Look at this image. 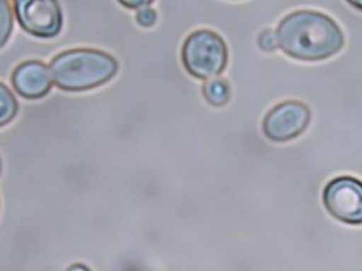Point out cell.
<instances>
[{"mask_svg":"<svg viewBox=\"0 0 362 271\" xmlns=\"http://www.w3.org/2000/svg\"><path fill=\"white\" fill-rule=\"evenodd\" d=\"M322 202L329 215L351 225L362 224V181L341 176L325 186Z\"/></svg>","mask_w":362,"mask_h":271,"instance_id":"obj_4","label":"cell"},{"mask_svg":"<svg viewBox=\"0 0 362 271\" xmlns=\"http://www.w3.org/2000/svg\"><path fill=\"white\" fill-rule=\"evenodd\" d=\"M50 69L41 61H25L12 73L11 82L16 92L23 98H43L52 88Z\"/></svg>","mask_w":362,"mask_h":271,"instance_id":"obj_7","label":"cell"},{"mask_svg":"<svg viewBox=\"0 0 362 271\" xmlns=\"http://www.w3.org/2000/svg\"><path fill=\"white\" fill-rule=\"evenodd\" d=\"M204 99L216 108L224 107L231 99V88L228 80L216 78L209 80L202 86Z\"/></svg>","mask_w":362,"mask_h":271,"instance_id":"obj_8","label":"cell"},{"mask_svg":"<svg viewBox=\"0 0 362 271\" xmlns=\"http://www.w3.org/2000/svg\"><path fill=\"white\" fill-rule=\"evenodd\" d=\"M311 119V109L306 103L286 101L278 103L267 113L262 122V131L267 140L284 143L302 135Z\"/></svg>","mask_w":362,"mask_h":271,"instance_id":"obj_5","label":"cell"},{"mask_svg":"<svg viewBox=\"0 0 362 271\" xmlns=\"http://www.w3.org/2000/svg\"><path fill=\"white\" fill-rule=\"evenodd\" d=\"M156 20L157 13L154 9L150 8L141 9V11L137 13V15H136V21H137L138 24L141 25L142 28L153 27Z\"/></svg>","mask_w":362,"mask_h":271,"instance_id":"obj_11","label":"cell"},{"mask_svg":"<svg viewBox=\"0 0 362 271\" xmlns=\"http://www.w3.org/2000/svg\"><path fill=\"white\" fill-rule=\"evenodd\" d=\"M121 3L128 8H140L141 6H150L153 1H121Z\"/></svg>","mask_w":362,"mask_h":271,"instance_id":"obj_12","label":"cell"},{"mask_svg":"<svg viewBox=\"0 0 362 271\" xmlns=\"http://www.w3.org/2000/svg\"><path fill=\"white\" fill-rule=\"evenodd\" d=\"M348 3L354 6V8L362 11V1H348Z\"/></svg>","mask_w":362,"mask_h":271,"instance_id":"obj_14","label":"cell"},{"mask_svg":"<svg viewBox=\"0 0 362 271\" xmlns=\"http://www.w3.org/2000/svg\"><path fill=\"white\" fill-rule=\"evenodd\" d=\"M257 44L260 49L267 53H272L278 48V40L276 32L273 29H264L257 38Z\"/></svg>","mask_w":362,"mask_h":271,"instance_id":"obj_10","label":"cell"},{"mask_svg":"<svg viewBox=\"0 0 362 271\" xmlns=\"http://www.w3.org/2000/svg\"><path fill=\"white\" fill-rule=\"evenodd\" d=\"M16 18L25 32L40 38L59 35L62 11L54 0H18L14 2Z\"/></svg>","mask_w":362,"mask_h":271,"instance_id":"obj_6","label":"cell"},{"mask_svg":"<svg viewBox=\"0 0 362 271\" xmlns=\"http://www.w3.org/2000/svg\"><path fill=\"white\" fill-rule=\"evenodd\" d=\"M229 52L224 38L209 29L194 31L181 49L184 68L194 78L209 80L221 76L228 66Z\"/></svg>","mask_w":362,"mask_h":271,"instance_id":"obj_3","label":"cell"},{"mask_svg":"<svg viewBox=\"0 0 362 271\" xmlns=\"http://www.w3.org/2000/svg\"><path fill=\"white\" fill-rule=\"evenodd\" d=\"M278 47L286 56L303 62L328 59L341 51L344 32L323 13L296 11L286 16L276 29Z\"/></svg>","mask_w":362,"mask_h":271,"instance_id":"obj_1","label":"cell"},{"mask_svg":"<svg viewBox=\"0 0 362 271\" xmlns=\"http://www.w3.org/2000/svg\"><path fill=\"white\" fill-rule=\"evenodd\" d=\"M1 90V116H0V125L4 126L11 122L17 115L18 103L16 97L13 95L11 90L6 87L4 83L0 85Z\"/></svg>","mask_w":362,"mask_h":271,"instance_id":"obj_9","label":"cell"},{"mask_svg":"<svg viewBox=\"0 0 362 271\" xmlns=\"http://www.w3.org/2000/svg\"><path fill=\"white\" fill-rule=\"evenodd\" d=\"M68 271H89V270L82 264H76V265L71 267Z\"/></svg>","mask_w":362,"mask_h":271,"instance_id":"obj_13","label":"cell"},{"mask_svg":"<svg viewBox=\"0 0 362 271\" xmlns=\"http://www.w3.org/2000/svg\"><path fill=\"white\" fill-rule=\"evenodd\" d=\"M118 70V61L111 54L90 48L62 52L50 63L52 79L66 92H83L103 85Z\"/></svg>","mask_w":362,"mask_h":271,"instance_id":"obj_2","label":"cell"}]
</instances>
